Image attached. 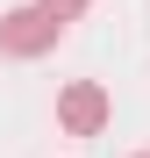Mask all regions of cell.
<instances>
[{
	"label": "cell",
	"instance_id": "obj_1",
	"mask_svg": "<svg viewBox=\"0 0 150 158\" xmlns=\"http://www.w3.org/2000/svg\"><path fill=\"white\" fill-rule=\"evenodd\" d=\"M107 115H114V101H107L100 79H71V86H57V129H64V137H100Z\"/></svg>",
	"mask_w": 150,
	"mask_h": 158
},
{
	"label": "cell",
	"instance_id": "obj_2",
	"mask_svg": "<svg viewBox=\"0 0 150 158\" xmlns=\"http://www.w3.org/2000/svg\"><path fill=\"white\" fill-rule=\"evenodd\" d=\"M57 36H64V22H50L36 0L0 15V50H7V58H43V50H57Z\"/></svg>",
	"mask_w": 150,
	"mask_h": 158
},
{
	"label": "cell",
	"instance_id": "obj_3",
	"mask_svg": "<svg viewBox=\"0 0 150 158\" xmlns=\"http://www.w3.org/2000/svg\"><path fill=\"white\" fill-rule=\"evenodd\" d=\"M36 7H43V15H50V22H79V15H86V7H93V0H36Z\"/></svg>",
	"mask_w": 150,
	"mask_h": 158
},
{
	"label": "cell",
	"instance_id": "obj_4",
	"mask_svg": "<svg viewBox=\"0 0 150 158\" xmlns=\"http://www.w3.org/2000/svg\"><path fill=\"white\" fill-rule=\"evenodd\" d=\"M136 158H150V151H136Z\"/></svg>",
	"mask_w": 150,
	"mask_h": 158
}]
</instances>
